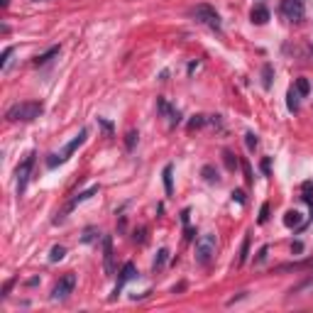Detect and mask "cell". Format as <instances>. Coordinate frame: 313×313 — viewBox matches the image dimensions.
<instances>
[{"label":"cell","instance_id":"cell-1","mask_svg":"<svg viewBox=\"0 0 313 313\" xmlns=\"http://www.w3.org/2000/svg\"><path fill=\"white\" fill-rule=\"evenodd\" d=\"M44 111V106L39 100H25V103H15L10 111H8V120L10 123H32L35 118H39Z\"/></svg>","mask_w":313,"mask_h":313},{"label":"cell","instance_id":"cell-2","mask_svg":"<svg viewBox=\"0 0 313 313\" xmlns=\"http://www.w3.org/2000/svg\"><path fill=\"white\" fill-rule=\"evenodd\" d=\"M216 245H218V240L213 233H205L201 238L196 240V262L198 264H208L213 255H216Z\"/></svg>","mask_w":313,"mask_h":313},{"label":"cell","instance_id":"cell-3","mask_svg":"<svg viewBox=\"0 0 313 313\" xmlns=\"http://www.w3.org/2000/svg\"><path fill=\"white\" fill-rule=\"evenodd\" d=\"M86 135H88V130L83 128V130H81V132H78V135H76V137H74V140L69 142V145H64V149H61L59 154H52V157L47 159V166H52V169H54L56 164H61V162H66V159H69V157L74 154L76 149H78V147H81V145H83V142H86Z\"/></svg>","mask_w":313,"mask_h":313},{"label":"cell","instance_id":"cell-4","mask_svg":"<svg viewBox=\"0 0 313 313\" xmlns=\"http://www.w3.org/2000/svg\"><path fill=\"white\" fill-rule=\"evenodd\" d=\"M191 15L203 22V25H208L211 30H216V32H221V15L211 8V5H196V8H191Z\"/></svg>","mask_w":313,"mask_h":313},{"label":"cell","instance_id":"cell-5","mask_svg":"<svg viewBox=\"0 0 313 313\" xmlns=\"http://www.w3.org/2000/svg\"><path fill=\"white\" fill-rule=\"evenodd\" d=\"M32 166H35V154H27L25 162L18 166L15 176H18V193L22 196L25 188H27V181H30V174H32Z\"/></svg>","mask_w":313,"mask_h":313},{"label":"cell","instance_id":"cell-6","mask_svg":"<svg viewBox=\"0 0 313 313\" xmlns=\"http://www.w3.org/2000/svg\"><path fill=\"white\" fill-rule=\"evenodd\" d=\"M281 18L289 20V22H298V20H303V5H301V0H281Z\"/></svg>","mask_w":313,"mask_h":313},{"label":"cell","instance_id":"cell-7","mask_svg":"<svg viewBox=\"0 0 313 313\" xmlns=\"http://www.w3.org/2000/svg\"><path fill=\"white\" fill-rule=\"evenodd\" d=\"M74 286H76V276L74 274H66L59 284L54 286V291H52V301H64L66 296L74 291Z\"/></svg>","mask_w":313,"mask_h":313},{"label":"cell","instance_id":"cell-8","mask_svg":"<svg viewBox=\"0 0 313 313\" xmlns=\"http://www.w3.org/2000/svg\"><path fill=\"white\" fill-rule=\"evenodd\" d=\"M132 279H137V269H135V264L128 262L125 267H123V272H120V279H118V286H115V291H113V298H118V294L123 291V286L132 281Z\"/></svg>","mask_w":313,"mask_h":313},{"label":"cell","instance_id":"cell-9","mask_svg":"<svg viewBox=\"0 0 313 313\" xmlns=\"http://www.w3.org/2000/svg\"><path fill=\"white\" fill-rule=\"evenodd\" d=\"M103 259H106V274H113V242L111 238L103 240Z\"/></svg>","mask_w":313,"mask_h":313},{"label":"cell","instance_id":"cell-10","mask_svg":"<svg viewBox=\"0 0 313 313\" xmlns=\"http://www.w3.org/2000/svg\"><path fill=\"white\" fill-rule=\"evenodd\" d=\"M157 106H159V111L164 113V115H169V123H171V125H176V123L181 120L179 111H174V108H171V106H169L166 100H157Z\"/></svg>","mask_w":313,"mask_h":313},{"label":"cell","instance_id":"cell-11","mask_svg":"<svg viewBox=\"0 0 313 313\" xmlns=\"http://www.w3.org/2000/svg\"><path fill=\"white\" fill-rule=\"evenodd\" d=\"M95 193H98V186H91V188H86V191H81V193L76 196L74 201L69 203V208H66V211H71V208H76L78 203H83V201H88V198H93Z\"/></svg>","mask_w":313,"mask_h":313},{"label":"cell","instance_id":"cell-12","mask_svg":"<svg viewBox=\"0 0 313 313\" xmlns=\"http://www.w3.org/2000/svg\"><path fill=\"white\" fill-rule=\"evenodd\" d=\"M250 18H252V22H255V25H264V22L269 20V10H267L264 5H257V8H252Z\"/></svg>","mask_w":313,"mask_h":313},{"label":"cell","instance_id":"cell-13","mask_svg":"<svg viewBox=\"0 0 313 313\" xmlns=\"http://www.w3.org/2000/svg\"><path fill=\"white\" fill-rule=\"evenodd\" d=\"M284 225H286V228H298V225H301V213H298V211H289V213L284 216Z\"/></svg>","mask_w":313,"mask_h":313},{"label":"cell","instance_id":"cell-14","mask_svg":"<svg viewBox=\"0 0 313 313\" xmlns=\"http://www.w3.org/2000/svg\"><path fill=\"white\" fill-rule=\"evenodd\" d=\"M298 95H301V93H298V91H294V88H291V91L286 93V98H289V100H286V106H289V111H291V113H296V111H298Z\"/></svg>","mask_w":313,"mask_h":313},{"label":"cell","instance_id":"cell-15","mask_svg":"<svg viewBox=\"0 0 313 313\" xmlns=\"http://www.w3.org/2000/svg\"><path fill=\"white\" fill-rule=\"evenodd\" d=\"M56 54H59V47H52V49H47L44 54H39L37 59H35V64H47V61H49L52 56H56Z\"/></svg>","mask_w":313,"mask_h":313},{"label":"cell","instance_id":"cell-16","mask_svg":"<svg viewBox=\"0 0 313 313\" xmlns=\"http://www.w3.org/2000/svg\"><path fill=\"white\" fill-rule=\"evenodd\" d=\"M64 255H66V250L61 245H54L52 252H49V262H59V259H64Z\"/></svg>","mask_w":313,"mask_h":313},{"label":"cell","instance_id":"cell-17","mask_svg":"<svg viewBox=\"0 0 313 313\" xmlns=\"http://www.w3.org/2000/svg\"><path fill=\"white\" fill-rule=\"evenodd\" d=\"M296 91L301 93V95H308V91H311V83H308V78H298V81H296Z\"/></svg>","mask_w":313,"mask_h":313},{"label":"cell","instance_id":"cell-18","mask_svg":"<svg viewBox=\"0 0 313 313\" xmlns=\"http://www.w3.org/2000/svg\"><path fill=\"white\" fill-rule=\"evenodd\" d=\"M166 257H169V252L162 247V250L157 252V257H154V269H162V267H164V262H166Z\"/></svg>","mask_w":313,"mask_h":313},{"label":"cell","instance_id":"cell-19","mask_svg":"<svg viewBox=\"0 0 313 313\" xmlns=\"http://www.w3.org/2000/svg\"><path fill=\"white\" fill-rule=\"evenodd\" d=\"M164 188H166V193L174 191V186H171V164L164 166Z\"/></svg>","mask_w":313,"mask_h":313},{"label":"cell","instance_id":"cell-20","mask_svg":"<svg viewBox=\"0 0 313 313\" xmlns=\"http://www.w3.org/2000/svg\"><path fill=\"white\" fill-rule=\"evenodd\" d=\"M247 250H250V238L242 240V247H240V264L247 262Z\"/></svg>","mask_w":313,"mask_h":313},{"label":"cell","instance_id":"cell-21","mask_svg":"<svg viewBox=\"0 0 313 313\" xmlns=\"http://www.w3.org/2000/svg\"><path fill=\"white\" fill-rule=\"evenodd\" d=\"M262 76H264V81H262V83H264V88H272V66H269V64L264 66Z\"/></svg>","mask_w":313,"mask_h":313},{"label":"cell","instance_id":"cell-22","mask_svg":"<svg viewBox=\"0 0 313 313\" xmlns=\"http://www.w3.org/2000/svg\"><path fill=\"white\" fill-rule=\"evenodd\" d=\"M223 157H225V164H228V169H235V166H238V159L233 157V152H228V149H225V152H223Z\"/></svg>","mask_w":313,"mask_h":313},{"label":"cell","instance_id":"cell-23","mask_svg":"<svg viewBox=\"0 0 313 313\" xmlns=\"http://www.w3.org/2000/svg\"><path fill=\"white\" fill-rule=\"evenodd\" d=\"M137 137H140V135H137L135 130H130L128 137H125V145H128V149H135V142H137Z\"/></svg>","mask_w":313,"mask_h":313},{"label":"cell","instance_id":"cell-24","mask_svg":"<svg viewBox=\"0 0 313 313\" xmlns=\"http://www.w3.org/2000/svg\"><path fill=\"white\" fill-rule=\"evenodd\" d=\"M245 142H247V149H255L257 147V135H255V132H247V135H245Z\"/></svg>","mask_w":313,"mask_h":313},{"label":"cell","instance_id":"cell-25","mask_svg":"<svg viewBox=\"0 0 313 313\" xmlns=\"http://www.w3.org/2000/svg\"><path fill=\"white\" fill-rule=\"evenodd\" d=\"M13 52H15L13 47H8V49L3 52V59H0V66H3V69H8V61H10V54H13Z\"/></svg>","mask_w":313,"mask_h":313},{"label":"cell","instance_id":"cell-26","mask_svg":"<svg viewBox=\"0 0 313 313\" xmlns=\"http://www.w3.org/2000/svg\"><path fill=\"white\" fill-rule=\"evenodd\" d=\"M95 235H100V233H98L95 228H88V230L83 233V242H93V240H95Z\"/></svg>","mask_w":313,"mask_h":313},{"label":"cell","instance_id":"cell-27","mask_svg":"<svg viewBox=\"0 0 313 313\" xmlns=\"http://www.w3.org/2000/svg\"><path fill=\"white\" fill-rule=\"evenodd\" d=\"M269 218V205H262V211H259V223H267Z\"/></svg>","mask_w":313,"mask_h":313},{"label":"cell","instance_id":"cell-28","mask_svg":"<svg viewBox=\"0 0 313 313\" xmlns=\"http://www.w3.org/2000/svg\"><path fill=\"white\" fill-rule=\"evenodd\" d=\"M203 123H205V120H203V115H196V118H193V120L188 123V128H201Z\"/></svg>","mask_w":313,"mask_h":313},{"label":"cell","instance_id":"cell-29","mask_svg":"<svg viewBox=\"0 0 313 313\" xmlns=\"http://www.w3.org/2000/svg\"><path fill=\"white\" fill-rule=\"evenodd\" d=\"M203 174H205V179H208V181H218V174L213 176V169H211V166H205V169H203Z\"/></svg>","mask_w":313,"mask_h":313},{"label":"cell","instance_id":"cell-30","mask_svg":"<svg viewBox=\"0 0 313 313\" xmlns=\"http://www.w3.org/2000/svg\"><path fill=\"white\" fill-rule=\"evenodd\" d=\"M233 201L245 203V193H242V191H233Z\"/></svg>","mask_w":313,"mask_h":313},{"label":"cell","instance_id":"cell-31","mask_svg":"<svg viewBox=\"0 0 313 313\" xmlns=\"http://www.w3.org/2000/svg\"><path fill=\"white\" fill-rule=\"evenodd\" d=\"M267 252H269V250H267V247H262V250H259V255H257V262H264V259H267Z\"/></svg>","mask_w":313,"mask_h":313},{"label":"cell","instance_id":"cell-32","mask_svg":"<svg viewBox=\"0 0 313 313\" xmlns=\"http://www.w3.org/2000/svg\"><path fill=\"white\" fill-rule=\"evenodd\" d=\"M291 250H294V252H301V250H303V245H301V242H294V247H291Z\"/></svg>","mask_w":313,"mask_h":313},{"label":"cell","instance_id":"cell-33","mask_svg":"<svg viewBox=\"0 0 313 313\" xmlns=\"http://www.w3.org/2000/svg\"><path fill=\"white\" fill-rule=\"evenodd\" d=\"M311 216H313V203H311Z\"/></svg>","mask_w":313,"mask_h":313}]
</instances>
